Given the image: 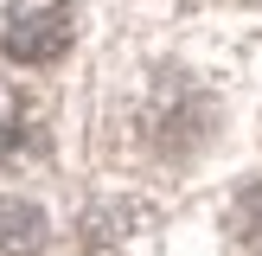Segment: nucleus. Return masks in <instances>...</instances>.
Returning <instances> with one entry per match:
<instances>
[{
    "instance_id": "obj_1",
    "label": "nucleus",
    "mask_w": 262,
    "mask_h": 256,
    "mask_svg": "<svg viewBox=\"0 0 262 256\" xmlns=\"http://www.w3.org/2000/svg\"><path fill=\"white\" fill-rule=\"evenodd\" d=\"M77 38V0H0V51L13 64H51Z\"/></svg>"
},
{
    "instance_id": "obj_2",
    "label": "nucleus",
    "mask_w": 262,
    "mask_h": 256,
    "mask_svg": "<svg viewBox=\"0 0 262 256\" xmlns=\"http://www.w3.org/2000/svg\"><path fill=\"white\" fill-rule=\"evenodd\" d=\"M147 128H154V141H160L166 154H192L205 141V128H211V102L199 96L192 77H166V83H160V102H154V115H147Z\"/></svg>"
},
{
    "instance_id": "obj_3",
    "label": "nucleus",
    "mask_w": 262,
    "mask_h": 256,
    "mask_svg": "<svg viewBox=\"0 0 262 256\" xmlns=\"http://www.w3.org/2000/svg\"><path fill=\"white\" fill-rule=\"evenodd\" d=\"M45 211L32 199H0V256H45Z\"/></svg>"
},
{
    "instance_id": "obj_4",
    "label": "nucleus",
    "mask_w": 262,
    "mask_h": 256,
    "mask_svg": "<svg viewBox=\"0 0 262 256\" xmlns=\"http://www.w3.org/2000/svg\"><path fill=\"white\" fill-rule=\"evenodd\" d=\"M230 243H237L243 256H262V179H250V186L230 199Z\"/></svg>"
},
{
    "instance_id": "obj_5",
    "label": "nucleus",
    "mask_w": 262,
    "mask_h": 256,
    "mask_svg": "<svg viewBox=\"0 0 262 256\" xmlns=\"http://www.w3.org/2000/svg\"><path fill=\"white\" fill-rule=\"evenodd\" d=\"M26 147H38L32 122H26V109H19V102H7V96H0V154H26Z\"/></svg>"
}]
</instances>
